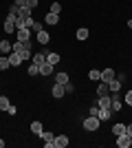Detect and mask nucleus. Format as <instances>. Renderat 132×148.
<instances>
[{
  "label": "nucleus",
  "mask_w": 132,
  "mask_h": 148,
  "mask_svg": "<svg viewBox=\"0 0 132 148\" xmlns=\"http://www.w3.org/2000/svg\"><path fill=\"white\" fill-rule=\"evenodd\" d=\"M55 82H60V84H68V73L66 71H60V73H55Z\"/></svg>",
  "instance_id": "obj_17"
},
{
  "label": "nucleus",
  "mask_w": 132,
  "mask_h": 148,
  "mask_svg": "<svg viewBox=\"0 0 132 148\" xmlns=\"http://www.w3.org/2000/svg\"><path fill=\"white\" fill-rule=\"evenodd\" d=\"M110 102H112V99H110V93H108V95H101V97L97 99V106H99V108H110Z\"/></svg>",
  "instance_id": "obj_13"
},
{
  "label": "nucleus",
  "mask_w": 132,
  "mask_h": 148,
  "mask_svg": "<svg viewBox=\"0 0 132 148\" xmlns=\"http://www.w3.org/2000/svg\"><path fill=\"white\" fill-rule=\"evenodd\" d=\"M108 93H110L108 82H101V80H99V86H97V97H101V95H108Z\"/></svg>",
  "instance_id": "obj_15"
},
{
  "label": "nucleus",
  "mask_w": 132,
  "mask_h": 148,
  "mask_svg": "<svg viewBox=\"0 0 132 148\" xmlns=\"http://www.w3.org/2000/svg\"><path fill=\"white\" fill-rule=\"evenodd\" d=\"M51 95L55 99H62L64 95H66V84H60V82H55L53 84V88H51Z\"/></svg>",
  "instance_id": "obj_2"
},
{
  "label": "nucleus",
  "mask_w": 132,
  "mask_h": 148,
  "mask_svg": "<svg viewBox=\"0 0 132 148\" xmlns=\"http://www.w3.org/2000/svg\"><path fill=\"white\" fill-rule=\"evenodd\" d=\"M16 36H18L20 42H29V40H31V29H29V27H24V29H18V31H16Z\"/></svg>",
  "instance_id": "obj_4"
},
{
  "label": "nucleus",
  "mask_w": 132,
  "mask_h": 148,
  "mask_svg": "<svg viewBox=\"0 0 132 148\" xmlns=\"http://www.w3.org/2000/svg\"><path fill=\"white\" fill-rule=\"evenodd\" d=\"M110 99H112V102H110V108H112V111H121V99H119V95H117V93H110Z\"/></svg>",
  "instance_id": "obj_10"
},
{
  "label": "nucleus",
  "mask_w": 132,
  "mask_h": 148,
  "mask_svg": "<svg viewBox=\"0 0 132 148\" xmlns=\"http://www.w3.org/2000/svg\"><path fill=\"white\" fill-rule=\"evenodd\" d=\"M11 53V42L9 40H2L0 42V56H9Z\"/></svg>",
  "instance_id": "obj_16"
},
{
  "label": "nucleus",
  "mask_w": 132,
  "mask_h": 148,
  "mask_svg": "<svg viewBox=\"0 0 132 148\" xmlns=\"http://www.w3.org/2000/svg\"><path fill=\"white\" fill-rule=\"evenodd\" d=\"M9 64H11V66H20V64H22V58H20V53H16V51H13V53H9Z\"/></svg>",
  "instance_id": "obj_14"
},
{
  "label": "nucleus",
  "mask_w": 132,
  "mask_h": 148,
  "mask_svg": "<svg viewBox=\"0 0 132 148\" xmlns=\"http://www.w3.org/2000/svg\"><path fill=\"white\" fill-rule=\"evenodd\" d=\"M117 75H114V69H104L101 71V82H112Z\"/></svg>",
  "instance_id": "obj_9"
},
{
  "label": "nucleus",
  "mask_w": 132,
  "mask_h": 148,
  "mask_svg": "<svg viewBox=\"0 0 132 148\" xmlns=\"http://www.w3.org/2000/svg\"><path fill=\"white\" fill-rule=\"evenodd\" d=\"M88 77H90L93 82H99L101 80V71L99 69H93V71H88Z\"/></svg>",
  "instance_id": "obj_24"
},
{
  "label": "nucleus",
  "mask_w": 132,
  "mask_h": 148,
  "mask_svg": "<svg viewBox=\"0 0 132 148\" xmlns=\"http://www.w3.org/2000/svg\"><path fill=\"white\" fill-rule=\"evenodd\" d=\"M13 5H18V7H24V5H26V0H13Z\"/></svg>",
  "instance_id": "obj_39"
},
{
  "label": "nucleus",
  "mask_w": 132,
  "mask_h": 148,
  "mask_svg": "<svg viewBox=\"0 0 132 148\" xmlns=\"http://www.w3.org/2000/svg\"><path fill=\"white\" fill-rule=\"evenodd\" d=\"M108 86H110V93H119V88H121V80H117V77H114L112 82H108Z\"/></svg>",
  "instance_id": "obj_23"
},
{
  "label": "nucleus",
  "mask_w": 132,
  "mask_h": 148,
  "mask_svg": "<svg viewBox=\"0 0 132 148\" xmlns=\"http://www.w3.org/2000/svg\"><path fill=\"white\" fill-rule=\"evenodd\" d=\"M2 29H5V33H13V31H18V29H16V16H13V13H9V16L5 18Z\"/></svg>",
  "instance_id": "obj_3"
},
{
  "label": "nucleus",
  "mask_w": 132,
  "mask_h": 148,
  "mask_svg": "<svg viewBox=\"0 0 132 148\" xmlns=\"http://www.w3.org/2000/svg\"><path fill=\"white\" fill-rule=\"evenodd\" d=\"M88 36H90V33H88V29H86V27L77 29V33H75V38H77V40H82V42H84V40H88Z\"/></svg>",
  "instance_id": "obj_21"
},
{
  "label": "nucleus",
  "mask_w": 132,
  "mask_h": 148,
  "mask_svg": "<svg viewBox=\"0 0 132 148\" xmlns=\"http://www.w3.org/2000/svg\"><path fill=\"white\" fill-rule=\"evenodd\" d=\"M126 133V124H114L112 126V135H123Z\"/></svg>",
  "instance_id": "obj_25"
},
{
  "label": "nucleus",
  "mask_w": 132,
  "mask_h": 148,
  "mask_svg": "<svg viewBox=\"0 0 132 148\" xmlns=\"http://www.w3.org/2000/svg\"><path fill=\"white\" fill-rule=\"evenodd\" d=\"M126 135L132 137V124H126Z\"/></svg>",
  "instance_id": "obj_38"
},
{
  "label": "nucleus",
  "mask_w": 132,
  "mask_h": 148,
  "mask_svg": "<svg viewBox=\"0 0 132 148\" xmlns=\"http://www.w3.org/2000/svg\"><path fill=\"white\" fill-rule=\"evenodd\" d=\"M40 137L44 139V146H46V148H53V142H55V135H53L51 130H49V133H44V130H42V135H40Z\"/></svg>",
  "instance_id": "obj_8"
},
{
  "label": "nucleus",
  "mask_w": 132,
  "mask_h": 148,
  "mask_svg": "<svg viewBox=\"0 0 132 148\" xmlns=\"http://www.w3.org/2000/svg\"><path fill=\"white\" fill-rule=\"evenodd\" d=\"M18 9H20L18 5H11V7H9V13H13V16H18Z\"/></svg>",
  "instance_id": "obj_36"
},
{
  "label": "nucleus",
  "mask_w": 132,
  "mask_h": 148,
  "mask_svg": "<svg viewBox=\"0 0 132 148\" xmlns=\"http://www.w3.org/2000/svg\"><path fill=\"white\" fill-rule=\"evenodd\" d=\"M18 16H20V18H31V9H29V7H20V9H18Z\"/></svg>",
  "instance_id": "obj_26"
},
{
  "label": "nucleus",
  "mask_w": 132,
  "mask_h": 148,
  "mask_svg": "<svg viewBox=\"0 0 132 148\" xmlns=\"http://www.w3.org/2000/svg\"><path fill=\"white\" fill-rule=\"evenodd\" d=\"M126 104H128V106H132V88L126 93Z\"/></svg>",
  "instance_id": "obj_34"
},
{
  "label": "nucleus",
  "mask_w": 132,
  "mask_h": 148,
  "mask_svg": "<svg viewBox=\"0 0 132 148\" xmlns=\"http://www.w3.org/2000/svg\"><path fill=\"white\" fill-rule=\"evenodd\" d=\"M11 64H9V58L7 56H0V71H5V69H9Z\"/></svg>",
  "instance_id": "obj_29"
},
{
  "label": "nucleus",
  "mask_w": 132,
  "mask_h": 148,
  "mask_svg": "<svg viewBox=\"0 0 132 148\" xmlns=\"http://www.w3.org/2000/svg\"><path fill=\"white\" fill-rule=\"evenodd\" d=\"M110 115H112V108H99V115H97V117H99L101 122H106V119H110Z\"/></svg>",
  "instance_id": "obj_19"
},
{
  "label": "nucleus",
  "mask_w": 132,
  "mask_h": 148,
  "mask_svg": "<svg viewBox=\"0 0 132 148\" xmlns=\"http://www.w3.org/2000/svg\"><path fill=\"white\" fill-rule=\"evenodd\" d=\"M57 22H60V13H46V16H44V25H57Z\"/></svg>",
  "instance_id": "obj_12"
},
{
  "label": "nucleus",
  "mask_w": 132,
  "mask_h": 148,
  "mask_svg": "<svg viewBox=\"0 0 132 148\" xmlns=\"http://www.w3.org/2000/svg\"><path fill=\"white\" fill-rule=\"evenodd\" d=\"M66 146H68V137H66V135H55L53 148H66Z\"/></svg>",
  "instance_id": "obj_6"
},
{
  "label": "nucleus",
  "mask_w": 132,
  "mask_h": 148,
  "mask_svg": "<svg viewBox=\"0 0 132 148\" xmlns=\"http://www.w3.org/2000/svg\"><path fill=\"white\" fill-rule=\"evenodd\" d=\"M99 126H101V119H99V117H95V115H88V117L84 119V128L90 130V133H93V130H97Z\"/></svg>",
  "instance_id": "obj_1"
},
{
  "label": "nucleus",
  "mask_w": 132,
  "mask_h": 148,
  "mask_svg": "<svg viewBox=\"0 0 132 148\" xmlns=\"http://www.w3.org/2000/svg\"><path fill=\"white\" fill-rule=\"evenodd\" d=\"M0 148H5V139H0Z\"/></svg>",
  "instance_id": "obj_41"
},
{
  "label": "nucleus",
  "mask_w": 132,
  "mask_h": 148,
  "mask_svg": "<svg viewBox=\"0 0 132 148\" xmlns=\"http://www.w3.org/2000/svg\"><path fill=\"white\" fill-rule=\"evenodd\" d=\"M46 62H51L53 66L60 64V53H46Z\"/></svg>",
  "instance_id": "obj_22"
},
{
  "label": "nucleus",
  "mask_w": 132,
  "mask_h": 148,
  "mask_svg": "<svg viewBox=\"0 0 132 148\" xmlns=\"http://www.w3.org/2000/svg\"><path fill=\"white\" fill-rule=\"evenodd\" d=\"M31 29L35 31V33H38V31H42V29H44V25H42V22H33V27H31Z\"/></svg>",
  "instance_id": "obj_33"
},
{
  "label": "nucleus",
  "mask_w": 132,
  "mask_h": 148,
  "mask_svg": "<svg viewBox=\"0 0 132 148\" xmlns=\"http://www.w3.org/2000/svg\"><path fill=\"white\" fill-rule=\"evenodd\" d=\"M130 144H132V137L130 135H117V146L119 148H130Z\"/></svg>",
  "instance_id": "obj_5"
},
{
  "label": "nucleus",
  "mask_w": 132,
  "mask_h": 148,
  "mask_svg": "<svg viewBox=\"0 0 132 148\" xmlns=\"http://www.w3.org/2000/svg\"><path fill=\"white\" fill-rule=\"evenodd\" d=\"M55 73V66L51 64V62H44V64H40V75H53Z\"/></svg>",
  "instance_id": "obj_7"
},
{
  "label": "nucleus",
  "mask_w": 132,
  "mask_h": 148,
  "mask_svg": "<svg viewBox=\"0 0 132 148\" xmlns=\"http://www.w3.org/2000/svg\"><path fill=\"white\" fill-rule=\"evenodd\" d=\"M26 27V18H20V16H16V29H24Z\"/></svg>",
  "instance_id": "obj_30"
},
{
  "label": "nucleus",
  "mask_w": 132,
  "mask_h": 148,
  "mask_svg": "<svg viewBox=\"0 0 132 148\" xmlns=\"http://www.w3.org/2000/svg\"><path fill=\"white\" fill-rule=\"evenodd\" d=\"M42 130H44L42 128V122H31V133H33V135L40 137V135H42Z\"/></svg>",
  "instance_id": "obj_20"
},
{
  "label": "nucleus",
  "mask_w": 132,
  "mask_h": 148,
  "mask_svg": "<svg viewBox=\"0 0 132 148\" xmlns=\"http://www.w3.org/2000/svg\"><path fill=\"white\" fill-rule=\"evenodd\" d=\"M7 113H9V115H16V113H18V108H16V106H13V104H9V108H7Z\"/></svg>",
  "instance_id": "obj_37"
},
{
  "label": "nucleus",
  "mask_w": 132,
  "mask_h": 148,
  "mask_svg": "<svg viewBox=\"0 0 132 148\" xmlns=\"http://www.w3.org/2000/svg\"><path fill=\"white\" fill-rule=\"evenodd\" d=\"M31 62L33 64H44V62H46V53H33V58H31Z\"/></svg>",
  "instance_id": "obj_18"
},
{
  "label": "nucleus",
  "mask_w": 132,
  "mask_h": 148,
  "mask_svg": "<svg viewBox=\"0 0 132 148\" xmlns=\"http://www.w3.org/2000/svg\"><path fill=\"white\" fill-rule=\"evenodd\" d=\"M35 36H38V42L40 44H42V47H44V44H49L51 42V36H49V31H38V33H35Z\"/></svg>",
  "instance_id": "obj_11"
},
{
  "label": "nucleus",
  "mask_w": 132,
  "mask_h": 148,
  "mask_svg": "<svg viewBox=\"0 0 132 148\" xmlns=\"http://www.w3.org/2000/svg\"><path fill=\"white\" fill-rule=\"evenodd\" d=\"M88 115H95V117H97V115H99V106H90V108H88Z\"/></svg>",
  "instance_id": "obj_32"
},
{
  "label": "nucleus",
  "mask_w": 132,
  "mask_h": 148,
  "mask_svg": "<svg viewBox=\"0 0 132 148\" xmlns=\"http://www.w3.org/2000/svg\"><path fill=\"white\" fill-rule=\"evenodd\" d=\"M26 7H29V9H35V7H38V0H26Z\"/></svg>",
  "instance_id": "obj_35"
},
{
  "label": "nucleus",
  "mask_w": 132,
  "mask_h": 148,
  "mask_svg": "<svg viewBox=\"0 0 132 148\" xmlns=\"http://www.w3.org/2000/svg\"><path fill=\"white\" fill-rule=\"evenodd\" d=\"M9 104H11V102H9V97L0 95V111H7V108H9Z\"/></svg>",
  "instance_id": "obj_28"
},
{
  "label": "nucleus",
  "mask_w": 132,
  "mask_h": 148,
  "mask_svg": "<svg viewBox=\"0 0 132 148\" xmlns=\"http://www.w3.org/2000/svg\"><path fill=\"white\" fill-rule=\"evenodd\" d=\"M26 73L31 75V77H33V75H40V66H38V64H33V62H31V64H29V69H26Z\"/></svg>",
  "instance_id": "obj_27"
},
{
  "label": "nucleus",
  "mask_w": 132,
  "mask_h": 148,
  "mask_svg": "<svg viewBox=\"0 0 132 148\" xmlns=\"http://www.w3.org/2000/svg\"><path fill=\"white\" fill-rule=\"evenodd\" d=\"M73 91H75V86H73V84L68 82V84H66V93H73Z\"/></svg>",
  "instance_id": "obj_40"
},
{
  "label": "nucleus",
  "mask_w": 132,
  "mask_h": 148,
  "mask_svg": "<svg viewBox=\"0 0 132 148\" xmlns=\"http://www.w3.org/2000/svg\"><path fill=\"white\" fill-rule=\"evenodd\" d=\"M62 11V5H60V2H53V5H51V13H60Z\"/></svg>",
  "instance_id": "obj_31"
}]
</instances>
